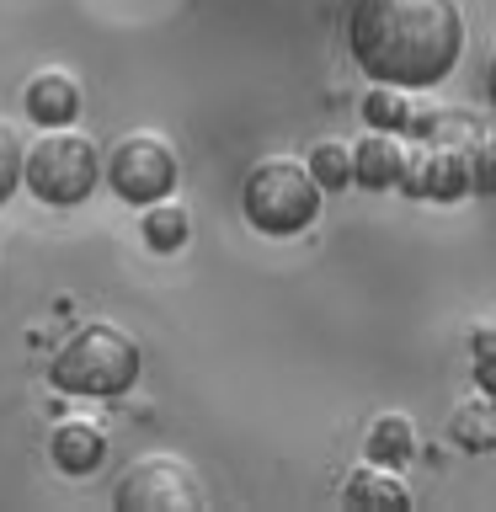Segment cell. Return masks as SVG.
Segmentation results:
<instances>
[{
	"label": "cell",
	"instance_id": "6da1fadb",
	"mask_svg": "<svg viewBox=\"0 0 496 512\" xmlns=\"http://www.w3.org/2000/svg\"><path fill=\"white\" fill-rule=\"evenodd\" d=\"M347 48L379 86L427 91L454 75L464 48V16L454 0H352Z\"/></svg>",
	"mask_w": 496,
	"mask_h": 512
},
{
	"label": "cell",
	"instance_id": "7a4b0ae2",
	"mask_svg": "<svg viewBox=\"0 0 496 512\" xmlns=\"http://www.w3.org/2000/svg\"><path fill=\"white\" fill-rule=\"evenodd\" d=\"M139 342L134 331L112 326V320H86L54 358H48V384L64 395H91L112 400L123 390H134L139 379Z\"/></svg>",
	"mask_w": 496,
	"mask_h": 512
},
{
	"label": "cell",
	"instance_id": "3957f363",
	"mask_svg": "<svg viewBox=\"0 0 496 512\" xmlns=\"http://www.w3.org/2000/svg\"><path fill=\"white\" fill-rule=\"evenodd\" d=\"M320 187L315 171L294 155H267L256 160L240 182V208H246L251 230L262 235H299L320 219Z\"/></svg>",
	"mask_w": 496,
	"mask_h": 512
},
{
	"label": "cell",
	"instance_id": "277c9868",
	"mask_svg": "<svg viewBox=\"0 0 496 512\" xmlns=\"http://www.w3.org/2000/svg\"><path fill=\"white\" fill-rule=\"evenodd\" d=\"M96 176H102V155H96L91 134L80 128H48L27 144V171L22 182L32 187V198L54 203V208H70V203H86Z\"/></svg>",
	"mask_w": 496,
	"mask_h": 512
},
{
	"label": "cell",
	"instance_id": "5b68a950",
	"mask_svg": "<svg viewBox=\"0 0 496 512\" xmlns=\"http://www.w3.org/2000/svg\"><path fill=\"white\" fill-rule=\"evenodd\" d=\"M112 502L123 512H182V507H203L208 491L198 470L176 454H139L112 486Z\"/></svg>",
	"mask_w": 496,
	"mask_h": 512
},
{
	"label": "cell",
	"instance_id": "8992f818",
	"mask_svg": "<svg viewBox=\"0 0 496 512\" xmlns=\"http://www.w3.org/2000/svg\"><path fill=\"white\" fill-rule=\"evenodd\" d=\"M176 176H182L176 171V150L160 134H128V139H118V150L107 155L112 192H118L123 203H139V208L171 198Z\"/></svg>",
	"mask_w": 496,
	"mask_h": 512
},
{
	"label": "cell",
	"instance_id": "52a82bcc",
	"mask_svg": "<svg viewBox=\"0 0 496 512\" xmlns=\"http://www.w3.org/2000/svg\"><path fill=\"white\" fill-rule=\"evenodd\" d=\"M22 107H27V118L43 123V128L75 123V118H80V80H75L70 70H59V64H48V70L27 75Z\"/></svg>",
	"mask_w": 496,
	"mask_h": 512
},
{
	"label": "cell",
	"instance_id": "ba28073f",
	"mask_svg": "<svg viewBox=\"0 0 496 512\" xmlns=\"http://www.w3.org/2000/svg\"><path fill=\"white\" fill-rule=\"evenodd\" d=\"M48 454H54V464L64 475H91L107 459V432H102V422L70 416V422H59L48 432Z\"/></svg>",
	"mask_w": 496,
	"mask_h": 512
},
{
	"label": "cell",
	"instance_id": "9c48e42d",
	"mask_svg": "<svg viewBox=\"0 0 496 512\" xmlns=\"http://www.w3.org/2000/svg\"><path fill=\"white\" fill-rule=\"evenodd\" d=\"M352 160H358V182H363V187H374V192L395 187V182H406V171H411L406 144H400L390 128H374L368 139H358Z\"/></svg>",
	"mask_w": 496,
	"mask_h": 512
},
{
	"label": "cell",
	"instance_id": "30bf717a",
	"mask_svg": "<svg viewBox=\"0 0 496 512\" xmlns=\"http://www.w3.org/2000/svg\"><path fill=\"white\" fill-rule=\"evenodd\" d=\"M416 192H427V198H459V192H470L475 187V160L464 155V150H443L438 155H422L416 160V182H411Z\"/></svg>",
	"mask_w": 496,
	"mask_h": 512
},
{
	"label": "cell",
	"instance_id": "8fae6325",
	"mask_svg": "<svg viewBox=\"0 0 496 512\" xmlns=\"http://www.w3.org/2000/svg\"><path fill=\"white\" fill-rule=\"evenodd\" d=\"M347 507H411V491L384 470H352V480L342 486Z\"/></svg>",
	"mask_w": 496,
	"mask_h": 512
},
{
	"label": "cell",
	"instance_id": "7c38bea8",
	"mask_svg": "<svg viewBox=\"0 0 496 512\" xmlns=\"http://www.w3.org/2000/svg\"><path fill=\"white\" fill-rule=\"evenodd\" d=\"M187 235H192V219H187V208L182 203H150L144 208V240H150L155 251H176V246H187Z\"/></svg>",
	"mask_w": 496,
	"mask_h": 512
},
{
	"label": "cell",
	"instance_id": "4fadbf2b",
	"mask_svg": "<svg viewBox=\"0 0 496 512\" xmlns=\"http://www.w3.org/2000/svg\"><path fill=\"white\" fill-rule=\"evenodd\" d=\"M310 171H315V182L326 187V192H342L352 176H358V160H352V144H336V139H320L315 150H310Z\"/></svg>",
	"mask_w": 496,
	"mask_h": 512
},
{
	"label": "cell",
	"instance_id": "5bb4252c",
	"mask_svg": "<svg viewBox=\"0 0 496 512\" xmlns=\"http://www.w3.org/2000/svg\"><path fill=\"white\" fill-rule=\"evenodd\" d=\"M411 448H416V432L406 416H379L374 432H368V454H374L379 464H400V459H411Z\"/></svg>",
	"mask_w": 496,
	"mask_h": 512
},
{
	"label": "cell",
	"instance_id": "9a60e30c",
	"mask_svg": "<svg viewBox=\"0 0 496 512\" xmlns=\"http://www.w3.org/2000/svg\"><path fill=\"white\" fill-rule=\"evenodd\" d=\"M363 118L374 123V128H390V134H400V128H411V107H406V91H400V86L368 91V102H363Z\"/></svg>",
	"mask_w": 496,
	"mask_h": 512
},
{
	"label": "cell",
	"instance_id": "2e32d148",
	"mask_svg": "<svg viewBox=\"0 0 496 512\" xmlns=\"http://www.w3.org/2000/svg\"><path fill=\"white\" fill-rule=\"evenodd\" d=\"M22 171H27V144H22V134H16L11 118H0V203L16 192Z\"/></svg>",
	"mask_w": 496,
	"mask_h": 512
},
{
	"label": "cell",
	"instance_id": "e0dca14e",
	"mask_svg": "<svg viewBox=\"0 0 496 512\" xmlns=\"http://www.w3.org/2000/svg\"><path fill=\"white\" fill-rule=\"evenodd\" d=\"M470 352H475V379H480V390L496 400V326H480V331L470 336Z\"/></svg>",
	"mask_w": 496,
	"mask_h": 512
},
{
	"label": "cell",
	"instance_id": "ac0fdd59",
	"mask_svg": "<svg viewBox=\"0 0 496 512\" xmlns=\"http://www.w3.org/2000/svg\"><path fill=\"white\" fill-rule=\"evenodd\" d=\"M454 432H459L464 448H491V443H496V416H480V411L470 406V411H459Z\"/></svg>",
	"mask_w": 496,
	"mask_h": 512
},
{
	"label": "cell",
	"instance_id": "d6986e66",
	"mask_svg": "<svg viewBox=\"0 0 496 512\" xmlns=\"http://www.w3.org/2000/svg\"><path fill=\"white\" fill-rule=\"evenodd\" d=\"M475 187L496 192V150L486 144V150H475Z\"/></svg>",
	"mask_w": 496,
	"mask_h": 512
},
{
	"label": "cell",
	"instance_id": "ffe728a7",
	"mask_svg": "<svg viewBox=\"0 0 496 512\" xmlns=\"http://www.w3.org/2000/svg\"><path fill=\"white\" fill-rule=\"evenodd\" d=\"M486 96H491V112H496V54H491V64H486Z\"/></svg>",
	"mask_w": 496,
	"mask_h": 512
}]
</instances>
